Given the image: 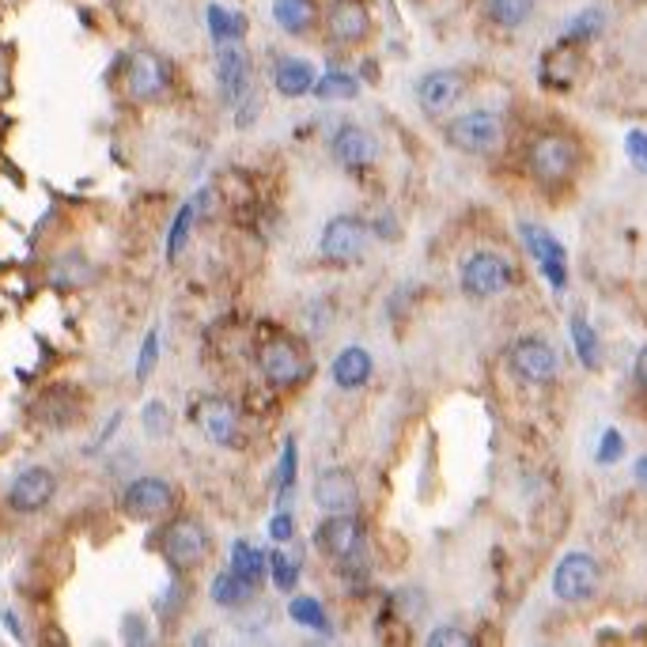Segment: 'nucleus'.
I'll return each instance as SVG.
<instances>
[{
	"mask_svg": "<svg viewBox=\"0 0 647 647\" xmlns=\"http://www.w3.org/2000/svg\"><path fill=\"white\" fill-rule=\"evenodd\" d=\"M633 474H636V481H640V485H647V454H644V459H636Z\"/></svg>",
	"mask_w": 647,
	"mask_h": 647,
	"instance_id": "obj_42",
	"label": "nucleus"
},
{
	"mask_svg": "<svg viewBox=\"0 0 647 647\" xmlns=\"http://www.w3.org/2000/svg\"><path fill=\"white\" fill-rule=\"evenodd\" d=\"M356 91H359L356 76H353V72H341V69L322 72V76H318V84H315V95H318V99H322V102H333V99H356Z\"/></svg>",
	"mask_w": 647,
	"mask_h": 647,
	"instance_id": "obj_28",
	"label": "nucleus"
},
{
	"mask_svg": "<svg viewBox=\"0 0 647 647\" xmlns=\"http://www.w3.org/2000/svg\"><path fill=\"white\" fill-rule=\"evenodd\" d=\"M194 216H197V205L194 202H186L179 209V216H174V223H171V235H167V258H179L182 254V246H186V239H190V223H194Z\"/></svg>",
	"mask_w": 647,
	"mask_h": 647,
	"instance_id": "obj_34",
	"label": "nucleus"
},
{
	"mask_svg": "<svg viewBox=\"0 0 647 647\" xmlns=\"http://www.w3.org/2000/svg\"><path fill=\"white\" fill-rule=\"evenodd\" d=\"M602 23H606L602 8H583L579 15H572V20H569V27H564V35H561V42H572V46L590 42L595 35H602Z\"/></svg>",
	"mask_w": 647,
	"mask_h": 647,
	"instance_id": "obj_29",
	"label": "nucleus"
},
{
	"mask_svg": "<svg viewBox=\"0 0 647 647\" xmlns=\"http://www.w3.org/2000/svg\"><path fill=\"white\" fill-rule=\"evenodd\" d=\"M625 151H628V159H633V163L647 174V133L644 130L628 133V137H625Z\"/></svg>",
	"mask_w": 647,
	"mask_h": 647,
	"instance_id": "obj_40",
	"label": "nucleus"
},
{
	"mask_svg": "<svg viewBox=\"0 0 647 647\" xmlns=\"http://www.w3.org/2000/svg\"><path fill=\"white\" fill-rule=\"evenodd\" d=\"M125 80H130L133 99H144V102L159 99V95L167 91V84H171V76H167V65L156 58V53H133Z\"/></svg>",
	"mask_w": 647,
	"mask_h": 647,
	"instance_id": "obj_17",
	"label": "nucleus"
},
{
	"mask_svg": "<svg viewBox=\"0 0 647 647\" xmlns=\"http://www.w3.org/2000/svg\"><path fill=\"white\" fill-rule=\"evenodd\" d=\"M462 95H466V80H462V72H454V69H431L417 84V102L431 118L454 110L462 102Z\"/></svg>",
	"mask_w": 647,
	"mask_h": 647,
	"instance_id": "obj_13",
	"label": "nucleus"
},
{
	"mask_svg": "<svg viewBox=\"0 0 647 647\" xmlns=\"http://www.w3.org/2000/svg\"><path fill=\"white\" fill-rule=\"evenodd\" d=\"M216 76H220V87L228 95V102H239L246 95V84H251V61H246L243 46L239 42H223L220 53H216Z\"/></svg>",
	"mask_w": 647,
	"mask_h": 647,
	"instance_id": "obj_18",
	"label": "nucleus"
},
{
	"mask_svg": "<svg viewBox=\"0 0 647 647\" xmlns=\"http://www.w3.org/2000/svg\"><path fill=\"white\" fill-rule=\"evenodd\" d=\"M633 375H636V382H640V387L647 390V345L640 349V353H636V367H633Z\"/></svg>",
	"mask_w": 647,
	"mask_h": 647,
	"instance_id": "obj_41",
	"label": "nucleus"
},
{
	"mask_svg": "<svg viewBox=\"0 0 647 647\" xmlns=\"http://www.w3.org/2000/svg\"><path fill=\"white\" fill-rule=\"evenodd\" d=\"M174 508V489L163 477H137L130 489L122 492V511L137 523H151V518L167 515Z\"/></svg>",
	"mask_w": 647,
	"mask_h": 647,
	"instance_id": "obj_11",
	"label": "nucleus"
},
{
	"mask_svg": "<svg viewBox=\"0 0 647 647\" xmlns=\"http://www.w3.org/2000/svg\"><path fill=\"white\" fill-rule=\"evenodd\" d=\"M474 644V636L459 633V628L443 625V628H431L428 633V647H469Z\"/></svg>",
	"mask_w": 647,
	"mask_h": 647,
	"instance_id": "obj_39",
	"label": "nucleus"
},
{
	"mask_svg": "<svg viewBox=\"0 0 647 647\" xmlns=\"http://www.w3.org/2000/svg\"><path fill=\"white\" fill-rule=\"evenodd\" d=\"M459 284L469 300H492V295L508 292L515 284V269H511L508 258L492 251H474L459 269Z\"/></svg>",
	"mask_w": 647,
	"mask_h": 647,
	"instance_id": "obj_3",
	"label": "nucleus"
},
{
	"mask_svg": "<svg viewBox=\"0 0 647 647\" xmlns=\"http://www.w3.org/2000/svg\"><path fill=\"white\" fill-rule=\"evenodd\" d=\"M518 231H523L526 251H530V258L538 261V269L546 273V281L553 284L557 292H564V288H569V251H564V246L557 243L546 228H538V223H523Z\"/></svg>",
	"mask_w": 647,
	"mask_h": 647,
	"instance_id": "obj_10",
	"label": "nucleus"
},
{
	"mask_svg": "<svg viewBox=\"0 0 647 647\" xmlns=\"http://www.w3.org/2000/svg\"><path fill=\"white\" fill-rule=\"evenodd\" d=\"M579 171V148L564 133H541L530 144V174L546 186H561Z\"/></svg>",
	"mask_w": 647,
	"mask_h": 647,
	"instance_id": "obj_2",
	"label": "nucleus"
},
{
	"mask_svg": "<svg viewBox=\"0 0 647 647\" xmlns=\"http://www.w3.org/2000/svg\"><path fill=\"white\" fill-rule=\"evenodd\" d=\"M579 69V53L572 50V42H561L541 58V84L546 87H569Z\"/></svg>",
	"mask_w": 647,
	"mask_h": 647,
	"instance_id": "obj_22",
	"label": "nucleus"
},
{
	"mask_svg": "<svg viewBox=\"0 0 647 647\" xmlns=\"http://www.w3.org/2000/svg\"><path fill=\"white\" fill-rule=\"evenodd\" d=\"M364 523L356 515H326V523H318L315 546L330 557L333 564L345 561H364Z\"/></svg>",
	"mask_w": 647,
	"mask_h": 647,
	"instance_id": "obj_7",
	"label": "nucleus"
},
{
	"mask_svg": "<svg viewBox=\"0 0 647 647\" xmlns=\"http://www.w3.org/2000/svg\"><path fill=\"white\" fill-rule=\"evenodd\" d=\"M288 618H292V625L310 628V633H330V613H326V606L310 595H292V602H288Z\"/></svg>",
	"mask_w": 647,
	"mask_h": 647,
	"instance_id": "obj_26",
	"label": "nucleus"
},
{
	"mask_svg": "<svg viewBox=\"0 0 647 647\" xmlns=\"http://www.w3.org/2000/svg\"><path fill=\"white\" fill-rule=\"evenodd\" d=\"M159 553L174 572H194L209 561L212 553V534L205 530L197 518H174L159 538Z\"/></svg>",
	"mask_w": 647,
	"mask_h": 647,
	"instance_id": "obj_1",
	"label": "nucleus"
},
{
	"mask_svg": "<svg viewBox=\"0 0 647 647\" xmlns=\"http://www.w3.org/2000/svg\"><path fill=\"white\" fill-rule=\"evenodd\" d=\"M269 538H273L277 546H284V541L295 538V515L288 508H277V515L269 518Z\"/></svg>",
	"mask_w": 647,
	"mask_h": 647,
	"instance_id": "obj_38",
	"label": "nucleus"
},
{
	"mask_svg": "<svg viewBox=\"0 0 647 647\" xmlns=\"http://www.w3.org/2000/svg\"><path fill=\"white\" fill-rule=\"evenodd\" d=\"M315 503L322 515H356L359 508V485L349 469H322L315 477Z\"/></svg>",
	"mask_w": 647,
	"mask_h": 647,
	"instance_id": "obj_14",
	"label": "nucleus"
},
{
	"mask_svg": "<svg viewBox=\"0 0 647 647\" xmlns=\"http://www.w3.org/2000/svg\"><path fill=\"white\" fill-rule=\"evenodd\" d=\"M295 466H300V447H295V439H288L284 459H281V477H277V508H288L295 497Z\"/></svg>",
	"mask_w": 647,
	"mask_h": 647,
	"instance_id": "obj_32",
	"label": "nucleus"
},
{
	"mask_svg": "<svg viewBox=\"0 0 647 647\" xmlns=\"http://www.w3.org/2000/svg\"><path fill=\"white\" fill-rule=\"evenodd\" d=\"M254 583H246L243 575H235V572H220L212 579V587H209V595H212V602L216 606H223V610H239V606H246V602H254Z\"/></svg>",
	"mask_w": 647,
	"mask_h": 647,
	"instance_id": "obj_24",
	"label": "nucleus"
},
{
	"mask_svg": "<svg viewBox=\"0 0 647 647\" xmlns=\"http://www.w3.org/2000/svg\"><path fill=\"white\" fill-rule=\"evenodd\" d=\"M371 371H375L371 353H367V349H359V345L341 349V353L333 356V364H330V375H333V382H338L341 390H359V387H367Z\"/></svg>",
	"mask_w": 647,
	"mask_h": 647,
	"instance_id": "obj_21",
	"label": "nucleus"
},
{
	"mask_svg": "<svg viewBox=\"0 0 647 647\" xmlns=\"http://www.w3.org/2000/svg\"><path fill=\"white\" fill-rule=\"evenodd\" d=\"M231 572L243 575L246 583L258 587L269 572V553L266 549H254L251 541H235V546H231Z\"/></svg>",
	"mask_w": 647,
	"mask_h": 647,
	"instance_id": "obj_25",
	"label": "nucleus"
},
{
	"mask_svg": "<svg viewBox=\"0 0 647 647\" xmlns=\"http://www.w3.org/2000/svg\"><path fill=\"white\" fill-rule=\"evenodd\" d=\"M258 364H261V375L269 379V387H300L310 375L307 349L295 338H288V333H277V338H269L266 345H261Z\"/></svg>",
	"mask_w": 647,
	"mask_h": 647,
	"instance_id": "obj_4",
	"label": "nucleus"
},
{
	"mask_svg": "<svg viewBox=\"0 0 647 647\" xmlns=\"http://www.w3.org/2000/svg\"><path fill=\"white\" fill-rule=\"evenodd\" d=\"M326 23H330V35L345 46H356L371 35V15L359 0H338L326 15Z\"/></svg>",
	"mask_w": 647,
	"mask_h": 647,
	"instance_id": "obj_19",
	"label": "nucleus"
},
{
	"mask_svg": "<svg viewBox=\"0 0 647 647\" xmlns=\"http://www.w3.org/2000/svg\"><path fill=\"white\" fill-rule=\"evenodd\" d=\"M273 20L288 35H307L315 27V0H273Z\"/></svg>",
	"mask_w": 647,
	"mask_h": 647,
	"instance_id": "obj_23",
	"label": "nucleus"
},
{
	"mask_svg": "<svg viewBox=\"0 0 647 647\" xmlns=\"http://www.w3.org/2000/svg\"><path fill=\"white\" fill-rule=\"evenodd\" d=\"M511 371L518 375L523 382H534V387H546V382L557 379V349L549 345L546 338H518L511 345Z\"/></svg>",
	"mask_w": 647,
	"mask_h": 647,
	"instance_id": "obj_9",
	"label": "nucleus"
},
{
	"mask_svg": "<svg viewBox=\"0 0 647 647\" xmlns=\"http://www.w3.org/2000/svg\"><path fill=\"white\" fill-rule=\"evenodd\" d=\"M269 575H273L277 590L292 595L295 583H300V561L292 553H284V549H277V553H269Z\"/></svg>",
	"mask_w": 647,
	"mask_h": 647,
	"instance_id": "obj_33",
	"label": "nucleus"
},
{
	"mask_svg": "<svg viewBox=\"0 0 647 647\" xmlns=\"http://www.w3.org/2000/svg\"><path fill=\"white\" fill-rule=\"evenodd\" d=\"M318 72L310 61L303 58H277L273 65V87L284 99H303V95H315Z\"/></svg>",
	"mask_w": 647,
	"mask_h": 647,
	"instance_id": "obj_20",
	"label": "nucleus"
},
{
	"mask_svg": "<svg viewBox=\"0 0 647 647\" xmlns=\"http://www.w3.org/2000/svg\"><path fill=\"white\" fill-rule=\"evenodd\" d=\"M572 345H575V353H579V364L587 367V371H595L598 367V333L590 330V322L583 315L572 318Z\"/></svg>",
	"mask_w": 647,
	"mask_h": 647,
	"instance_id": "obj_31",
	"label": "nucleus"
},
{
	"mask_svg": "<svg viewBox=\"0 0 647 647\" xmlns=\"http://www.w3.org/2000/svg\"><path fill=\"white\" fill-rule=\"evenodd\" d=\"M209 35L216 46L223 42H243L246 35V20L239 12H228V8L220 4H209Z\"/></svg>",
	"mask_w": 647,
	"mask_h": 647,
	"instance_id": "obj_27",
	"label": "nucleus"
},
{
	"mask_svg": "<svg viewBox=\"0 0 647 647\" xmlns=\"http://www.w3.org/2000/svg\"><path fill=\"white\" fill-rule=\"evenodd\" d=\"M144 431H148V436H167V431H171V417H167L163 402L144 405Z\"/></svg>",
	"mask_w": 647,
	"mask_h": 647,
	"instance_id": "obj_37",
	"label": "nucleus"
},
{
	"mask_svg": "<svg viewBox=\"0 0 647 647\" xmlns=\"http://www.w3.org/2000/svg\"><path fill=\"white\" fill-rule=\"evenodd\" d=\"M598 583H602V572H598V561L590 553H564L553 569V595L561 602H590L598 595Z\"/></svg>",
	"mask_w": 647,
	"mask_h": 647,
	"instance_id": "obj_6",
	"label": "nucleus"
},
{
	"mask_svg": "<svg viewBox=\"0 0 647 647\" xmlns=\"http://www.w3.org/2000/svg\"><path fill=\"white\" fill-rule=\"evenodd\" d=\"M194 420L202 425V431L216 447L239 443V410L228 402V398H202L194 410Z\"/></svg>",
	"mask_w": 647,
	"mask_h": 647,
	"instance_id": "obj_16",
	"label": "nucleus"
},
{
	"mask_svg": "<svg viewBox=\"0 0 647 647\" xmlns=\"http://www.w3.org/2000/svg\"><path fill=\"white\" fill-rule=\"evenodd\" d=\"M156 359H159V330H148L144 333L141 356H137V382H144L151 371H156Z\"/></svg>",
	"mask_w": 647,
	"mask_h": 647,
	"instance_id": "obj_35",
	"label": "nucleus"
},
{
	"mask_svg": "<svg viewBox=\"0 0 647 647\" xmlns=\"http://www.w3.org/2000/svg\"><path fill=\"white\" fill-rule=\"evenodd\" d=\"M447 141L466 156H489L492 148H500L503 125L492 110H466V114L447 122Z\"/></svg>",
	"mask_w": 647,
	"mask_h": 647,
	"instance_id": "obj_5",
	"label": "nucleus"
},
{
	"mask_svg": "<svg viewBox=\"0 0 647 647\" xmlns=\"http://www.w3.org/2000/svg\"><path fill=\"white\" fill-rule=\"evenodd\" d=\"M367 251V223L359 216H333L318 239V254L333 266H353Z\"/></svg>",
	"mask_w": 647,
	"mask_h": 647,
	"instance_id": "obj_8",
	"label": "nucleus"
},
{
	"mask_svg": "<svg viewBox=\"0 0 647 647\" xmlns=\"http://www.w3.org/2000/svg\"><path fill=\"white\" fill-rule=\"evenodd\" d=\"M534 15V0H489V20L503 30L523 27Z\"/></svg>",
	"mask_w": 647,
	"mask_h": 647,
	"instance_id": "obj_30",
	"label": "nucleus"
},
{
	"mask_svg": "<svg viewBox=\"0 0 647 647\" xmlns=\"http://www.w3.org/2000/svg\"><path fill=\"white\" fill-rule=\"evenodd\" d=\"M4 625L12 628V636H20V640H23V628L15 625V613H4Z\"/></svg>",
	"mask_w": 647,
	"mask_h": 647,
	"instance_id": "obj_43",
	"label": "nucleus"
},
{
	"mask_svg": "<svg viewBox=\"0 0 647 647\" xmlns=\"http://www.w3.org/2000/svg\"><path fill=\"white\" fill-rule=\"evenodd\" d=\"M53 492H58L53 469L30 466L23 474H15V481L8 485V508L20 511V515H35V511H42L53 500Z\"/></svg>",
	"mask_w": 647,
	"mask_h": 647,
	"instance_id": "obj_12",
	"label": "nucleus"
},
{
	"mask_svg": "<svg viewBox=\"0 0 647 647\" xmlns=\"http://www.w3.org/2000/svg\"><path fill=\"white\" fill-rule=\"evenodd\" d=\"M621 454H625V439H621V431L618 428H606L602 431V443H598V451H595V459L602 462V466H613Z\"/></svg>",
	"mask_w": 647,
	"mask_h": 647,
	"instance_id": "obj_36",
	"label": "nucleus"
},
{
	"mask_svg": "<svg viewBox=\"0 0 647 647\" xmlns=\"http://www.w3.org/2000/svg\"><path fill=\"white\" fill-rule=\"evenodd\" d=\"M330 148H333V159H338L345 171H364V167H371L375 159H379V144H375V137L364 130V125H353V122H345L338 133H333Z\"/></svg>",
	"mask_w": 647,
	"mask_h": 647,
	"instance_id": "obj_15",
	"label": "nucleus"
}]
</instances>
